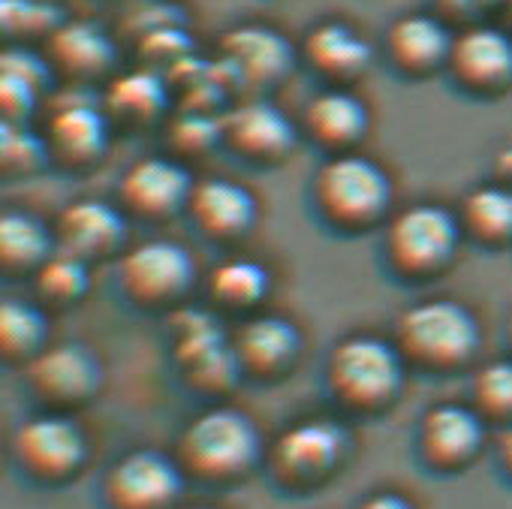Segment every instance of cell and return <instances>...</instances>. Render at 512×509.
Wrapping results in <instances>:
<instances>
[{
    "label": "cell",
    "instance_id": "6da1fadb",
    "mask_svg": "<svg viewBox=\"0 0 512 509\" xmlns=\"http://www.w3.org/2000/svg\"><path fill=\"white\" fill-rule=\"evenodd\" d=\"M398 353L431 371L467 365L479 350V326L473 314L449 299H431L401 314L395 326Z\"/></svg>",
    "mask_w": 512,
    "mask_h": 509
},
{
    "label": "cell",
    "instance_id": "7a4b0ae2",
    "mask_svg": "<svg viewBox=\"0 0 512 509\" xmlns=\"http://www.w3.org/2000/svg\"><path fill=\"white\" fill-rule=\"evenodd\" d=\"M314 202L335 226L359 229L386 214L392 184L374 160L344 151L320 166L314 178Z\"/></svg>",
    "mask_w": 512,
    "mask_h": 509
},
{
    "label": "cell",
    "instance_id": "3957f363",
    "mask_svg": "<svg viewBox=\"0 0 512 509\" xmlns=\"http://www.w3.org/2000/svg\"><path fill=\"white\" fill-rule=\"evenodd\" d=\"M256 452L260 437L253 422L226 407L193 419L178 443L181 464L199 479H232L253 464Z\"/></svg>",
    "mask_w": 512,
    "mask_h": 509
},
{
    "label": "cell",
    "instance_id": "277c9868",
    "mask_svg": "<svg viewBox=\"0 0 512 509\" xmlns=\"http://www.w3.org/2000/svg\"><path fill=\"white\" fill-rule=\"evenodd\" d=\"M329 389L353 410L389 404L401 389V353L380 338H347L329 356Z\"/></svg>",
    "mask_w": 512,
    "mask_h": 509
},
{
    "label": "cell",
    "instance_id": "5b68a950",
    "mask_svg": "<svg viewBox=\"0 0 512 509\" xmlns=\"http://www.w3.org/2000/svg\"><path fill=\"white\" fill-rule=\"evenodd\" d=\"M296 67V49L284 34L266 25H241L223 34L220 55L214 61L217 79L226 94L266 91L290 76Z\"/></svg>",
    "mask_w": 512,
    "mask_h": 509
},
{
    "label": "cell",
    "instance_id": "8992f818",
    "mask_svg": "<svg viewBox=\"0 0 512 509\" xmlns=\"http://www.w3.org/2000/svg\"><path fill=\"white\" fill-rule=\"evenodd\" d=\"M461 223L440 205H413L392 217L386 257L398 275L425 278L440 272L458 247Z\"/></svg>",
    "mask_w": 512,
    "mask_h": 509
},
{
    "label": "cell",
    "instance_id": "52a82bcc",
    "mask_svg": "<svg viewBox=\"0 0 512 509\" xmlns=\"http://www.w3.org/2000/svg\"><path fill=\"white\" fill-rule=\"evenodd\" d=\"M118 281L130 302L142 308H160L187 293L193 281V263L187 250L172 241H145L121 257Z\"/></svg>",
    "mask_w": 512,
    "mask_h": 509
},
{
    "label": "cell",
    "instance_id": "ba28073f",
    "mask_svg": "<svg viewBox=\"0 0 512 509\" xmlns=\"http://www.w3.org/2000/svg\"><path fill=\"white\" fill-rule=\"evenodd\" d=\"M446 73L473 97H500L512 88V34L485 22L461 28Z\"/></svg>",
    "mask_w": 512,
    "mask_h": 509
},
{
    "label": "cell",
    "instance_id": "9c48e42d",
    "mask_svg": "<svg viewBox=\"0 0 512 509\" xmlns=\"http://www.w3.org/2000/svg\"><path fill=\"white\" fill-rule=\"evenodd\" d=\"M109 139V115L103 97H94L85 85H73L52 100L46 127L49 151L67 166H91L103 157Z\"/></svg>",
    "mask_w": 512,
    "mask_h": 509
},
{
    "label": "cell",
    "instance_id": "30bf717a",
    "mask_svg": "<svg viewBox=\"0 0 512 509\" xmlns=\"http://www.w3.org/2000/svg\"><path fill=\"white\" fill-rule=\"evenodd\" d=\"M223 145L253 163H275L296 148L293 121L269 100L247 97L220 115Z\"/></svg>",
    "mask_w": 512,
    "mask_h": 509
},
{
    "label": "cell",
    "instance_id": "8fae6325",
    "mask_svg": "<svg viewBox=\"0 0 512 509\" xmlns=\"http://www.w3.org/2000/svg\"><path fill=\"white\" fill-rule=\"evenodd\" d=\"M181 488L178 467L151 449L124 455L106 476V503L112 509H166Z\"/></svg>",
    "mask_w": 512,
    "mask_h": 509
},
{
    "label": "cell",
    "instance_id": "7c38bea8",
    "mask_svg": "<svg viewBox=\"0 0 512 509\" xmlns=\"http://www.w3.org/2000/svg\"><path fill=\"white\" fill-rule=\"evenodd\" d=\"M344 443H347V434L335 422L311 419L281 434V440L275 443L272 461L281 479L302 485V482L323 479L341 461Z\"/></svg>",
    "mask_w": 512,
    "mask_h": 509
},
{
    "label": "cell",
    "instance_id": "4fadbf2b",
    "mask_svg": "<svg viewBox=\"0 0 512 509\" xmlns=\"http://www.w3.org/2000/svg\"><path fill=\"white\" fill-rule=\"evenodd\" d=\"M16 458L31 476L64 479L85 458L82 431L64 416H37L16 434Z\"/></svg>",
    "mask_w": 512,
    "mask_h": 509
},
{
    "label": "cell",
    "instance_id": "5bb4252c",
    "mask_svg": "<svg viewBox=\"0 0 512 509\" xmlns=\"http://www.w3.org/2000/svg\"><path fill=\"white\" fill-rule=\"evenodd\" d=\"M190 190L193 184L181 163L166 157H145L124 172L118 196L130 214L160 220L187 205Z\"/></svg>",
    "mask_w": 512,
    "mask_h": 509
},
{
    "label": "cell",
    "instance_id": "9a60e30c",
    "mask_svg": "<svg viewBox=\"0 0 512 509\" xmlns=\"http://www.w3.org/2000/svg\"><path fill=\"white\" fill-rule=\"evenodd\" d=\"M28 383L49 404H82L100 386V365L85 347L58 344L31 359Z\"/></svg>",
    "mask_w": 512,
    "mask_h": 509
},
{
    "label": "cell",
    "instance_id": "2e32d148",
    "mask_svg": "<svg viewBox=\"0 0 512 509\" xmlns=\"http://www.w3.org/2000/svg\"><path fill=\"white\" fill-rule=\"evenodd\" d=\"M455 34L440 16H401L386 31V58L404 76L425 79L446 70Z\"/></svg>",
    "mask_w": 512,
    "mask_h": 509
},
{
    "label": "cell",
    "instance_id": "e0dca14e",
    "mask_svg": "<svg viewBox=\"0 0 512 509\" xmlns=\"http://www.w3.org/2000/svg\"><path fill=\"white\" fill-rule=\"evenodd\" d=\"M482 416L461 404H440L419 425V452L437 470H458L482 449Z\"/></svg>",
    "mask_w": 512,
    "mask_h": 509
},
{
    "label": "cell",
    "instance_id": "ac0fdd59",
    "mask_svg": "<svg viewBox=\"0 0 512 509\" xmlns=\"http://www.w3.org/2000/svg\"><path fill=\"white\" fill-rule=\"evenodd\" d=\"M46 58L52 70L67 76L73 85H88V82L103 79L115 67L118 49L100 25L73 19V22H64L46 40Z\"/></svg>",
    "mask_w": 512,
    "mask_h": 509
},
{
    "label": "cell",
    "instance_id": "d6986e66",
    "mask_svg": "<svg viewBox=\"0 0 512 509\" xmlns=\"http://www.w3.org/2000/svg\"><path fill=\"white\" fill-rule=\"evenodd\" d=\"M121 238H124V217L118 214V208L97 199H79L67 205L55 226L58 250L85 263L109 257L121 244Z\"/></svg>",
    "mask_w": 512,
    "mask_h": 509
},
{
    "label": "cell",
    "instance_id": "ffe728a7",
    "mask_svg": "<svg viewBox=\"0 0 512 509\" xmlns=\"http://www.w3.org/2000/svg\"><path fill=\"white\" fill-rule=\"evenodd\" d=\"M187 208L193 223L208 238H238L256 220V202L250 190L229 178H205L193 184Z\"/></svg>",
    "mask_w": 512,
    "mask_h": 509
},
{
    "label": "cell",
    "instance_id": "44dd1931",
    "mask_svg": "<svg viewBox=\"0 0 512 509\" xmlns=\"http://www.w3.org/2000/svg\"><path fill=\"white\" fill-rule=\"evenodd\" d=\"M302 58L326 82L344 85V82L359 79L371 67L374 52L365 43V37H359L350 25H344V22H323V25H317L305 37Z\"/></svg>",
    "mask_w": 512,
    "mask_h": 509
},
{
    "label": "cell",
    "instance_id": "7402d4cb",
    "mask_svg": "<svg viewBox=\"0 0 512 509\" xmlns=\"http://www.w3.org/2000/svg\"><path fill=\"white\" fill-rule=\"evenodd\" d=\"M232 350L241 362V371L256 377H272L284 371L299 353V332L281 317H256L247 320L232 335Z\"/></svg>",
    "mask_w": 512,
    "mask_h": 509
},
{
    "label": "cell",
    "instance_id": "603a6c76",
    "mask_svg": "<svg viewBox=\"0 0 512 509\" xmlns=\"http://www.w3.org/2000/svg\"><path fill=\"white\" fill-rule=\"evenodd\" d=\"M368 106L344 91V88H329L317 94L308 109H305V130L314 142H320L329 151H347L368 133Z\"/></svg>",
    "mask_w": 512,
    "mask_h": 509
},
{
    "label": "cell",
    "instance_id": "cb8c5ba5",
    "mask_svg": "<svg viewBox=\"0 0 512 509\" xmlns=\"http://www.w3.org/2000/svg\"><path fill=\"white\" fill-rule=\"evenodd\" d=\"M169 97H172V88L163 73L136 67L109 82V88L103 91V109L109 121L142 127V124L157 121L166 112Z\"/></svg>",
    "mask_w": 512,
    "mask_h": 509
},
{
    "label": "cell",
    "instance_id": "d4e9b609",
    "mask_svg": "<svg viewBox=\"0 0 512 509\" xmlns=\"http://www.w3.org/2000/svg\"><path fill=\"white\" fill-rule=\"evenodd\" d=\"M461 229L485 244V247H506L512 244V187L485 184L467 193L461 205Z\"/></svg>",
    "mask_w": 512,
    "mask_h": 509
},
{
    "label": "cell",
    "instance_id": "484cf974",
    "mask_svg": "<svg viewBox=\"0 0 512 509\" xmlns=\"http://www.w3.org/2000/svg\"><path fill=\"white\" fill-rule=\"evenodd\" d=\"M175 356H178V365H181L184 377L190 380V386H196L202 392H226L244 374L232 344L223 335L178 347Z\"/></svg>",
    "mask_w": 512,
    "mask_h": 509
},
{
    "label": "cell",
    "instance_id": "4316f807",
    "mask_svg": "<svg viewBox=\"0 0 512 509\" xmlns=\"http://www.w3.org/2000/svg\"><path fill=\"white\" fill-rule=\"evenodd\" d=\"M52 257V235L28 214L10 211L0 217V263L10 272L40 269Z\"/></svg>",
    "mask_w": 512,
    "mask_h": 509
},
{
    "label": "cell",
    "instance_id": "83f0119b",
    "mask_svg": "<svg viewBox=\"0 0 512 509\" xmlns=\"http://www.w3.org/2000/svg\"><path fill=\"white\" fill-rule=\"evenodd\" d=\"M269 290V275L263 266H256L250 260H229L220 263L211 278H208V296L232 311L253 308Z\"/></svg>",
    "mask_w": 512,
    "mask_h": 509
},
{
    "label": "cell",
    "instance_id": "f1b7e54d",
    "mask_svg": "<svg viewBox=\"0 0 512 509\" xmlns=\"http://www.w3.org/2000/svg\"><path fill=\"white\" fill-rule=\"evenodd\" d=\"M43 317L19 299L0 305V350L7 359H34L43 344Z\"/></svg>",
    "mask_w": 512,
    "mask_h": 509
},
{
    "label": "cell",
    "instance_id": "f546056e",
    "mask_svg": "<svg viewBox=\"0 0 512 509\" xmlns=\"http://www.w3.org/2000/svg\"><path fill=\"white\" fill-rule=\"evenodd\" d=\"M88 290V263L55 250L52 257L37 269V293L52 305H73Z\"/></svg>",
    "mask_w": 512,
    "mask_h": 509
},
{
    "label": "cell",
    "instance_id": "4dcf8cb0",
    "mask_svg": "<svg viewBox=\"0 0 512 509\" xmlns=\"http://www.w3.org/2000/svg\"><path fill=\"white\" fill-rule=\"evenodd\" d=\"M473 410L500 425H512V362H491L476 371L473 386Z\"/></svg>",
    "mask_w": 512,
    "mask_h": 509
},
{
    "label": "cell",
    "instance_id": "1f68e13d",
    "mask_svg": "<svg viewBox=\"0 0 512 509\" xmlns=\"http://www.w3.org/2000/svg\"><path fill=\"white\" fill-rule=\"evenodd\" d=\"M0 25L16 40H49L64 25V10L49 0H0Z\"/></svg>",
    "mask_w": 512,
    "mask_h": 509
},
{
    "label": "cell",
    "instance_id": "d6a6232c",
    "mask_svg": "<svg viewBox=\"0 0 512 509\" xmlns=\"http://www.w3.org/2000/svg\"><path fill=\"white\" fill-rule=\"evenodd\" d=\"M136 52H139L142 67L169 76L178 64L193 58V43H190V34L184 31V25H175V28H163V31L139 40Z\"/></svg>",
    "mask_w": 512,
    "mask_h": 509
},
{
    "label": "cell",
    "instance_id": "836d02e7",
    "mask_svg": "<svg viewBox=\"0 0 512 509\" xmlns=\"http://www.w3.org/2000/svg\"><path fill=\"white\" fill-rule=\"evenodd\" d=\"M169 142L181 154H205L208 148L223 142L220 115L181 109L169 124Z\"/></svg>",
    "mask_w": 512,
    "mask_h": 509
},
{
    "label": "cell",
    "instance_id": "e575fe53",
    "mask_svg": "<svg viewBox=\"0 0 512 509\" xmlns=\"http://www.w3.org/2000/svg\"><path fill=\"white\" fill-rule=\"evenodd\" d=\"M49 145L28 127V124H10L0 127V163L7 172H31L43 163Z\"/></svg>",
    "mask_w": 512,
    "mask_h": 509
},
{
    "label": "cell",
    "instance_id": "d590c367",
    "mask_svg": "<svg viewBox=\"0 0 512 509\" xmlns=\"http://www.w3.org/2000/svg\"><path fill=\"white\" fill-rule=\"evenodd\" d=\"M175 25H184V16L178 7H169L163 0H139V4L127 13V19L121 22V31L139 43L163 28H175Z\"/></svg>",
    "mask_w": 512,
    "mask_h": 509
},
{
    "label": "cell",
    "instance_id": "8d00e7d4",
    "mask_svg": "<svg viewBox=\"0 0 512 509\" xmlns=\"http://www.w3.org/2000/svg\"><path fill=\"white\" fill-rule=\"evenodd\" d=\"M52 64L49 58H40L34 55L31 49H22V46H13L0 55V76H10V79H19L25 85H31L34 91L46 94V88L52 85Z\"/></svg>",
    "mask_w": 512,
    "mask_h": 509
},
{
    "label": "cell",
    "instance_id": "74e56055",
    "mask_svg": "<svg viewBox=\"0 0 512 509\" xmlns=\"http://www.w3.org/2000/svg\"><path fill=\"white\" fill-rule=\"evenodd\" d=\"M169 329H172L175 347H187V344H196V341L223 335V332H220V323H217L208 311H196V308H181V311H175L172 320H169Z\"/></svg>",
    "mask_w": 512,
    "mask_h": 509
},
{
    "label": "cell",
    "instance_id": "f35d334b",
    "mask_svg": "<svg viewBox=\"0 0 512 509\" xmlns=\"http://www.w3.org/2000/svg\"><path fill=\"white\" fill-rule=\"evenodd\" d=\"M40 91H34L31 85L10 79V76H0V109H4V121L10 124H28L31 112L40 103Z\"/></svg>",
    "mask_w": 512,
    "mask_h": 509
},
{
    "label": "cell",
    "instance_id": "ab89813d",
    "mask_svg": "<svg viewBox=\"0 0 512 509\" xmlns=\"http://www.w3.org/2000/svg\"><path fill=\"white\" fill-rule=\"evenodd\" d=\"M437 10H440V19L449 25V22H458L461 28L467 25H479V19L491 10V7H500V0H434Z\"/></svg>",
    "mask_w": 512,
    "mask_h": 509
},
{
    "label": "cell",
    "instance_id": "60d3db41",
    "mask_svg": "<svg viewBox=\"0 0 512 509\" xmlns=\"http://www.w3.org/2000/svg\"><path fill=\"white\" fill-rule=\"evenodd\" d=\"M494 455H497L500 470L512 479V425H503L500 428L497 443H494Z\"/></svg>",
    "mask_w": 512,
    "mask_h": 509
},
{
    "label": "cell",
    "instance_id": "b9f144b4",
    "mask_svg": "<svg viewBox=\"0 0 512 509\" xmlns=\"http://www.w3.org/2000/svg\"><path fill=\"white\" fill-rule=\"evenodd\" d=\"M359 509H413V506L404 497H398V494H374Z\"/></svg>",
    "mask_w": 512,
    "mask_h": 509
},
{
    "label": "cell",
    "instance_id": "7bdbcfd3",
    "mask_svg": "<svg viewBox=\"0 0 512 509\" xmlns=\"http://www.w3.org/2000/svg\"><path fill=\"white\" fill-rule=\"evenodd\" d=\"M494 175H497V184L512 187V148H503L494 157Z\"/></svg>",
    "mask_w": 512,
    "mask_h": 509
},
{
    "label": "cell",
    "instance_id": "ee69618b",
    "mask_svg": "<svg viewBox=\"0 0 512 509\" xmlns=\"http://www.w3.org/2000/svg\"><path fill=\"white\" fill-rule=\"evenodd\" d=\"M49 4H55L58 10H64L67 4H76V0H49Z\"/></svg>",
    "mask_w": 512,
    "mask_h": 509
},
{
    "label": "cell",
    "instance_id": "f6af8a7d",
    "mask_svg": "<svg viewBox=\"0 0 512 509\" xmlns=\"http://www.w3.org/2000/svg\"><path fill=\"white\" fill-rule=\"evenodd\" d=\"M500 4H503V7L509 10V16H512V0H500Z\"/></svg>",
    "mask_w": 512,
    "mask_h": 509
},
{
    "label": "cell",
    "instance_id": "bcb514c9",
    "mask_svg": "<svg viewBox=\"0 0 512 509\" xmlns=\"http://www.w3.org/2000/svg\"><path fill=\"white\" fill-rule=\"evenodd\" d=\"M509 341H512V320H509Z\"/></svg>",
    "mask_w": 512,
    "mask_h": 509
},
{
    "label": "cell",
    "instance_id": "7dc6e473",
    "mask_svg": "<svg viewBox=\"0 0 512 509\" xmlns=\"http://www.w3.org/2000/svg\"><path fill=\"white\" fill-rule=\"evenodd\" d=\"M196 509H208V506H196Z\"/></svg>",
    "mask_w": 512,
    "mask_h": 509
},
{
    "label": "cell",
    "instance_id": "c3c4849f",
    "mask_svg": "<svg viewBox=\"0 0 512 509\" xmlns=\"http://www.w3.org/2000/svg\"><path fill=\"white\" fill-rule=\"evenodd\" d=\"M136 4H139V0H136Z\"/></svg>",
    "mask_w": 512,
    "mask_h": 509
}]
</instances>
